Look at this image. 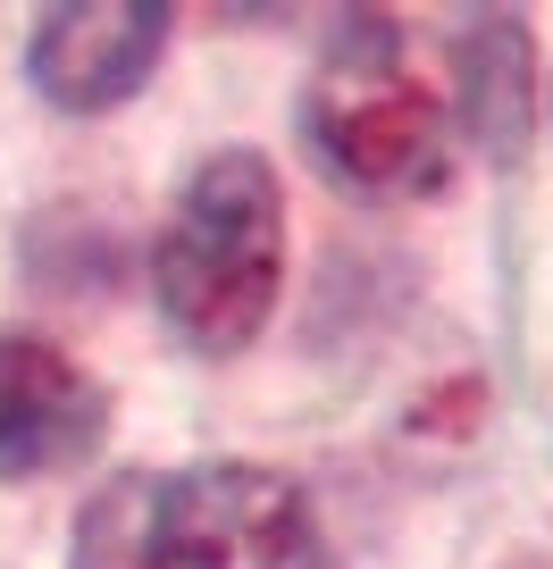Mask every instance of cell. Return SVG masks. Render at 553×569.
<instances>
[{
    "mask_svg": "<svg viewBox=\"0 0 553 569\" xmlns=\"http://www.w3.org/2000/svg\"><path fill=\"white\" fill-rule=\"evenodd\" d=\"M109 427V402L59 343L0 327V486L76 469Z\"/></svg>",
    "mask_w": 553,
    "mask_h": 569,
    "instance_id": "cell-4",
    "label": "cell"
},
{
    "mask_svg": "<svg viewBox=\"0 0 553 569\" xmlns=\"http://www.w3.org/2000/svg\"><path fill=\"white\" fill-rule=\"evenodd\" d=\"M303 134L319 151V168L353 193L377 201H411L445 184V101L436 84H419L377 9H361L319 59V84L303 101Z\"/></svg>",
    "mask_w": 553,
    "mask_h": 569,
    "instance_id": "cell-2",
    "label": "cell"
},
{
    "mask_svg": "<svg viewBox=\"0 0 553 569\" xmlns=\"http://www.w3.org/2000/svg\"><path fill=\"white\" fill-rule=\"evenodd\" d=\"M453 68H462L470 134L486 142V160H512L520 142H529V26H520L512 9L478 18L462 34V51H453Z\"/></svg>",
    "mask_w": 553,
    "mask_h": 569,
    "instance_id": "cell-6",
    "label": "cell"
},
{
    "mask_svg": "<svg viewBox=\"0 0 553 569\" xmlns=\"http://www.w3.org/2000/svg\"><path fill=\"white\" fill-rule=\"evenodd\" d=\"M160 51H168L160 0H85V9H51L34 26L26 68L59 109H109L144 84Z\"/></svg>",
    "mask_w": 553,
    "mask_h": 569,
    "instance_id": "cell-5",
    "label": "cell"
},
{
    "mask_svg": "<svg viewBox=\"0 0 553 569\" xmlns=\"http://www.w3.org/2000/svg\"><path fill=\"white\" fill-rule=\"evenodd\" d=\"M151 569H327V536L286 469L201 461L151 478Z\"/></svg>",
    "mask_w": 553,
    "mask_h": 569,
    "instance_id": "cell-3",
    "label": "cell"
},
{
    "mask_svg": "<svg viewBox=\"0 0 553 569\" xmlns=\"http://www.w3.org/2000/svg\"><path fill=\"white\" fill-rule=\"evenodd\" d=\"M277 268H286V218H277V177L260 151H210L185 177L177 218L160 234V319L194 352H244L268 327L277 302Z\"/></svg>",
    "mask_w": 553,
    "mask_h": 569,
    "instance_id": "cell-1",
    "label": "cell"
}]
</instances>
